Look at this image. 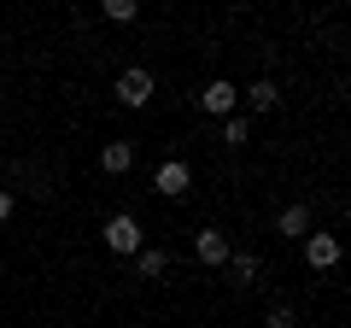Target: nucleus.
I'll return each mask as SVG.
<instances>
[{
    "label": "nucleus",
    "instance_id": "1",
    "mask_svg": "<svg viewBox=\"0 0 351 328\" xmlns=\"http://www.w3.org/2000/svg\"><path fill=\"white\" fill-rule=\"evenodd\" d=\"M117 100H123V106H147L152 100V71H141V65L123 71V76H117Z\"/></svg>",
    "mask_w": 351,
    "mask_h": 328
},
{
    "label": "nucleus",
    "instance_id": "2",
    "mask_svg": "<svg viewBox=\"0 0 351 328\" xmlns=\"http://www.w3.org/2000/svg\"><path fill=\"white\" fill-rule=\"evenodd\" d=\"M106 246L112 253H141V223L135 217H112L106 223Z\"/></svg>",
    "mask_w": 351,
    "mask_h": 328
},
{
    "label": "nucleus",
    "instance_id": "3",
    "mask_svg": "<svg viewBox=\"0 0 351 328\" xmlns=\"http://www.w3.org/2000/svg\"><path fill=\"white\" fill-rule=\"evenodd\" d=\"M304 264H311V270H334L339 264V240L334 235H311V240H304Z\"/></svg>",
    "mask_w": 351,
    "mask_h": 328
},
{
    "label": "nucleus",
    "instance_id": "4",
    "mask_svg": "<svg viewBox=\"0 0 351 328\" xmlns=\"http://www.w3.org/2000/svg\"><path fill=\"white\" fill-rule=\"evenodd\" d=\"M234 100H240L234 82H205V94H199V106H205V112H217V117L234 112Z\"/></svg>",
    "mask_w": 351,
    "mask_h": 328
},
{
    "label": "nucleus",
    "instance_id": "5",
    "mask_svg": "<svg viewBox=\"0 0 351 328\" xmlns=\"http://www.w3.org/2000/svg\"><path fill=\"white\" fill-rule=\"evenodd\" d=\"M193 253H199L205 264H223V258H228V240H223V229H199V240H193Z\"/></svg>",
    "mask_w": 351,
    "mask_h": 328
},
{
    "label": "nucleus",
    "instance_id": "6",
    "mask_svg": "<svg viewBox=\"0 0 351 328\" xmlns=\"http://www.w3.org/2000/svg\"><path fill=\"white\" fill-rule=\"evenodd\" d=\"M158 194H176V200H182V194H188V164H158Z\"/></svg>",
    "mask_w": 351,
    "mask_h": 328
},
{
    "label": "nucleus",
    "instance_id": "7",
    "mask_svg": "<svg viewBox=\"0 0 351 328\" xmlns=\"http://www.w3.org/2000/svg\"><path fill=\"white\" fill-rule=\"evenodd\" d=\"M100 164H106V170H112V176H123L129 164H135V147H129V141H112V147L100 152Z\"/></svg>",
    "mask_w": 351,
    "mask_h": 328
},
{
    "label": "nucleus",
    "instance_id": "8",
    "mask_svg": "<svg viewBox=\"0 0 351 328\" xmlns=\"http://www.w3.org/2000/svg\"><path fill=\"white\" fill-rule=\"evenodd\" d=\"M276 229H281V235H311V211H304V205H287Z\"/></svg>",
    "mask_w": 351,
    "mask_h": 328
},
{
    "label": "nucleus",
    "instance_id": "9",
    "mask_svg": "<svg viewBox=\"0 0 351 328\" xmlns=\"http://www.w3.org/2000/svg\"><path fill=\"white\" fill-rule=\"evenodd\" d=\"M246 100L258 106V112H269V106H276L281 94H276V82H252V89H246Z\"/></svg>",
    "mask_w": 351,
    "mask_h": 328
},
{
    "label": "nucleus",
    "instance_id": "10",
    "mask_svg": "<svg viewBox=\"0 0 351 328\" xmlns=\"http://www.w3.org/2000/svg\"><path fill=\"white\" fill-rule=\"evenodd\" d=\"M164 264H170V258H164L158 246H147V253H141V276H164Z\"/></svg>",
    "mask_w": 351,
    "mask_h": 328
},
{
    "label": "nucleus",
    "instance_id": "11",
    "mask_svg": "<svg viewBox=\"0 0 351 328\" xmlns=\"http://www.w3.org/2000/svg\"><path fill=\"white\" fill-rule=\"evenodd\" d=\"M223 135H228V147H246V141H252V129H246V117H228V129H223Z\"/></svg>",
    "mask_w": 351,
    "mask_h": 328
},
{
    "label": "nucleus",
    "instance_id": "12",
    "mask_svg": "<svg viewBox=\"0 0 351 328\" xmlns=\"http://www.w3.org/2000/svg\"><path fill=\"white\" fill-rule=\"evenodd\" d=\"M106 18H117V24H129V18H135V0H106Z\"/></svg>",
    "mask_w": 351,
    "mask_h": 328
},
{
    "label": "nucleus",
    "instance_id": "13",
    "mask_svg": "<svg viewBox=\"0 0 351 328\" xmlns=\"http://www.w3.org/2000/svg\"><path fill=\"white\" fill-rule=\"evenodd\" d=\"M234 276H240V281H252V276H258V258L240 253V258H234Z\"/></svg>",
    "mask_w": 351,
    "mask_h": 328
},
{
    "label": "nucleus",
    "instance_id": "14",
    "mask_svg": "<svg viewBox=\"0 0 351 328\" xmlns=\"http://www.w3.org/2000/svg\"><path fill=\"white\" fill-rule=\"evenodd\" d=\"M269 328H293V311H269Z\"/></svg>",
    "mask_w": 351,
    "mask_h": 328
},
{
    "label": "nucleus",
    "instance_id": "15",
    "mask_svg": "<svg viewBox=\"0 0 351 328\" xmlns=\"http://www.w3.org/2000/svg\"><path fill=\"white\" fill-rule=\"evenodd\" d=\"M6 217H12V194L0 188V223H6Z\"/></svg>",
    "mask_w": 351,
    "mask_h": 328
}]
</instances>
